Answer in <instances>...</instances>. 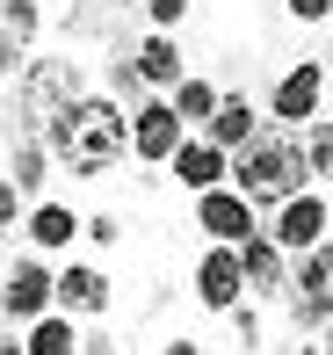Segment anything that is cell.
I'll use <instances>...</instances> for the list:
<instances>
[{
	"label": "cell",
	"instance_id": "6da1fadb",
	"mask_svg": "<svg viewBox=\"0 0 333 355\" xmlns=\"http://www.w3.org/2000/svg\"><path fill=\"white\" fill-rule=\"evenodd\" d=\"M44 145H51V159H58L66 174L102 182V174L131 153V109L109 102V94H80V102H73L51 131H44Z\"/></svg>",
	"mask_w": 333,
	"mask_h": 355
},
{
	"label": "cell",
	"instance_id": "7a4b0ae2",
	"mask_svg": "<svg viewBox=\"0 0 333 355\" xmlns=\"http://www.w3.org/2000/svg\"><path fill=\"white\" fill-rule=\"evenodd\" d=\"M232 167H225V182L240 189V196L261 211V203H282V196H297V189H312V174H305V153H297V131H253L240 153H225Z\"/></svg>",
	"mask_w": 333,
	"mask_h": 355
},
{
	"label": "cell",
	"instance_id": "3957f363",
	"mask_svg": "<svg viewBox=\"0 0 333 355\" xmlns=\"http://www.w3.org/2000/svg\"><path fill=\"white\" fill-rule=\"evenodd\" d=\"M80 58H37L22 66V94H15V116H22V138H44L73 102H80Z\"/></svg>",
	"mask_w": 333,
	"mask_h": 355
},
{
	"label": "cell",
	"instance_id": "277c9868",
	"mask_svg": "<svg viewBox=\"0 0 333 355\" xmlns=\"http://www.w3.org/2000/svg\"><path fill=\"white\" fill-rule=\"evenodd\" d=\"M290 297V327L297 334H319L333 319V247L319 239V247H305V261H297V283L282 290Z\"/></svg>",
	"mask_w": 333,
	"mask_h": 355
},
{
	"label": "cell",
	"instance_id": "5b68a950",
	"mask_svg": "<svg viewBox=\"0 0 333 355\" xmlns=\"http://www.w3.org/2000/svg\"><path fill=\"white\" fill-rule=\"evenodd\" d=\"M326 102V58H297L290 73L276 80V94H268V116L282 123V131H297V123H312Z\"/></svg>",
	"mask_w": 333,
	"mask_h": 355
},
{
	"label": "cell",
	"instance_id": "8992f818",
	"mask_svg": "<svg viewBox=\"0 0 333 355\" xmlns=\"http://www.w3.org/2000/svg\"><path fill=\"white\" fill-rule=\"evenodd\" d=\"M196 225L210 232V247H246L261 225H253V203L240 196L232 182H217V189H203L196 196Z\"/></svg>",
	"mask_w": 333,
	"mask_h": 355
},
{
	"label": "cell",
	"instance_id": "52a82bcc",
	"mask_svg": "<svg viewBox=\"0 0 333 355\" xmlns=\"http://www.w3.org/2000/svg\"><path fill=\"white\" fill-rule=\"evenodd\" d=\"M51 312V268L29 254V261H15L8 276H0V319L8 327H29V319Z\"/></svg>",
	"mask_w": 333,
	"mask_h": 355
},
{
	"label": "cell",
	"instance_id": "ba28073f",
	"mask_svg": "<svg viewBox=\"0 0 333 355\" xmlns=\"http://www.w3.org/2000/svg\"><path fill=\"white\" fill-rule=\"evenodd\" d=\"M109 304H116V283L102 276V268H58L51 276V312H66V319H102Z\"/></svg>",
	"mask_w": 333,
	"mask_h": 355
},
{
	"label": "cell",
	"instance_id": "9c48e42d",
	"mask_svg": "<svg viewBox=\"0 0 333 355\" xmlns=\"http://www.w3.org/2000/svg\"><path fill=\"white\" fill-rule=\"evenodd\" d=\"M268 239H276L282 254H305V247H319V239H326V203L312 196V189L282 196V203H276V225H268Z\"/></svg>",
	"mask_w": 333,
	"mask_h": 355
},
{
	"label": "cell",
	"instance_id": "30bf717a",
	"mask_svg": "<svg viewBox=\"0 0 333 355\" xmlns=\"http://www.w3.org/2000/svg\"><path fill=\"white\" fill-rule=\"evenodd\" d=\"M174 145H181V116H174V102H138L131 109V153L145 159V167H167Z\"/></svg>",
	"mask_w": 333,
	"mask_h": 355
},
{
	"label": "cell",
	"instance_id": "8fae6325",
	"mask_svg": "<svg viewBox=\"0 0 333 355\" xmlns=\"http://www.w3.org/2000/svg\"><path fill=\"white\" fill-rule=\"evenodd\" d=\"M196 297L210 304V312H232V304L246 297V276H240V247H210L196 261Z\"/></svg>",
	"mask_w": 333,
	"mask_h": 355
},
{
	"label": "cell",
	"instance_id": "7c38bea8",
	"mask_svg": "<svg viewBox=\"0 0 333 355\" xmlns=\"http://www.w3.org/2000/svg\"><path fill=\"white\" fill-rule=\"evenodd\" d=\"M240 276H246V297H282L290 290V261H282V247L268 232H253L240 247Z\"/></svg>",
	"mask_w": 333,
	"mask_h": 355
},
{
	"label": "cell",
	"instance_id": "4fadbf2b",
	"mask_svg": "<svg viewBox=\"0 0 333 355\" xmlns=\"http://www.w3.org/2000/svg\"><path fill=\"white\" fill-rule=\"evenodd\" d=\"M225 167H232V159L217 153L210 138H181V145H174V159H167V174H174L181 189H188V196H203V189H217V182H225Z\"/></svg>",
	"mask_w": 333,
	"mask_h": 355
},
{
	"label": "cell",
	"instance_id": "5bb4252c",
	"mask_svg": "<svg viewBox=\"0 0 333 355\" xmlns=\"http://www.w3.org/2000/svg\"><path fill=\"white\" fill-rule=\"evenodd\" d=\"M253 131H261V116H253L246 94H217V109H210V123H203V138H210L217 153H240Z\"/></svg>",
	"mask_w": 333,
	"mask_h": 355
},
{
	"label": "cell",
	"instance_id": "9a60e30c",
	"mask_svg": "<svg viewBox=\"0 0 333 355\" xmlns=\"http://www.w3.org/2000/svg\"><path fill=\"white\" fill-rule=\"evenodd\" d=\"M131 66H138V80H145V87H174V80H181V44H174L167 29H152V37L131 51Z\"/></svg>",
	"mask_w": 333,
	"mask_h": 355
},
{
	"label": "cell",
	"instance_id": "2e32d148",
	"mask_svg": "<svg viewBox=\"0 0 333 355\" xmlns=\"http://www.w3.org/2000/svg\"><path fill=\"white\" fill-rule=\"evenodd\" d=\"M29 239H37L44 254H66L73 239H80V218H73L66 203H37V211H29Z\"/></svg>",
	"mask_w": 333,
	"mask_h": 355
},
{
	"label": "cell",
	"instance_id": "e0dca14e",
	"mask_svg": "<svg viewBox=\"0 0 333 355\" xmlns=\"http://www.w3.org/2000/svg\"><path fill=\"white\" fill-rule=\"evenodd\" d=\"M22 355H80V334H73V319H66V312H44V319H29Z\"/></svg>",
	"mask_w": 333,
	"mask_h": 355
},
{
	"label": "cell",
	"instance_id": "ac0fdd59",
	"mask_svg": "<svg viewBox=\"0 0 333 355\" xmlns=\"http://www.w3.org/2000/svg\"><path fill=\"white\" fill-rule=\"evenodd\" d=\"M297 153H305V174H312V182H333V116L297 123Z\"/></svg>",
	"mask_w": 333,
	"mask_h": 355
},
{
	"label": "cell",
	"instance_id": "d6986e66",
	"mask_svg": "<svg viewBox=\"0 0 333 355\" xmlns=\"http://www.w3.org/2000/svg\"><path fill=\"white\" fill-rule=\"evenodd\" d=\"M44 167H51V145H44V138H15V153H8V182L22 189V196H29V189H44V182H51Z\"/></svg>",
	"mask_w": 333,
	"mask_h": 355
},
{
	"label": "cell",
	"instance_id": "ffe728a7",
	"mask_svg": "<svg viewBox=\"0 0 333 355\" xmlns=\"http://www.w3.org/2000/svg\"><path fill=\"white\" fill-rule=\"evenodd\" d=\"M210 109H217V87H210V80H196V73L174 80V116H181V131H188V123H210Z\"/></svg>",
	"mask_w": 333,
	"mask_h": 355
},
{
	"label": "cell",
	"instance_id": "44dd1931",
	"mask_svg": "<svg viewBox=\"0 0 333 355\" xmlns=\"http://www.w3.org/2000/svg\"><path fill=\"white\" fill-rule=\"evenodd\" d=\"M37 29H44L37 0H0V37H8L15 51H29V44H37Z\"/></svg>",
	"mask_w": 333,
	"mask_h": 355
},
{
	"label": "cell",
	"instance_id": "7402d4cb",
	"mask_svg": "<svg viewBox=\"0 0 333 355\" xmlns=\"http://www.w3.org/2000/svg\"><path fill=\"white\" fill-rule=\"evenodd\" d=\"M15 225H22V189H15L8 174H0V239H8Z\"/></svg>",
	"mask_w": 333,
	"mask_h": 355
},
{
	"label": "cell",
	"instance_id": "603a6c76",
	"mask_svg": "<svg viewBox=\"0 0 333 355\" xmlns=\"http://www.w3.org/2000/svg\"><path fill=\"white\" fill-rule=\"evenodd\" d=\"M109 80H116V94H123V102H138V94H145V80H138V66H131V51H123L116 66H109Z\"/></svg>",
	"mask_w": 333,
	"mask_h": 355
},
{
	"label": "cell",
	"instance_id": "cb8c5ba5",
	"mask_svg": "<svg viewBox=\"0 0 333 355\" xmlns=\"http://www.w3.org/2000/svg\"><path fill=\"white\" fill-rule=\"evenodd\" d=\"M80 232L94 239V247H116V239H123V218H109V211L102 218H80Z\"/></svg>",
	"mask_w": 333,
	"mask_h": 355
},
{
	"label": "cell",
	"instance_id": "d4e9b609",
	"mask_svg": "<svg viewBox=\"0 0 333 355\" xmlns=\"http://www.w3.org/2000/svg\"><path fill=\"white\" fill-rule=\"evenodd\" d=\"M232 334H240V348H253V341H261V319H253L246 304H232Z\"/></svg>",
	"mask_w": 333,
	"mask_h": 355
},
{
	"label": "cell",
	"instance_id": "484cf974",
	"mask_svg": "<svg viewBox=\"0 0 333 355\" xmlns=\"http://www.w3.org/2000/svg\"><path fill=\"white\" fill-rule=\"evenodd\" d=\"M145 15H152V22H160V29H174V22H181V15H188V0H145Z\"/></svg>",
	"mask_w": 333,
	"mask_h": 355
},
{
	"label": "cell",
	"instance_id": "4316f807",
	"mask_svg": "<svg viewBox=\"0 0 333 355\" xmlns=\"http://www.w3.org/2000/svg\"><path fill=\"white\" fill-rule=\"evenodd\" d=\"M282 8H290L297 22H326V15H333V0H282Z\"/></svg>",
	"mask_w": 333,
	"mask_h": 355
},
{
	"label": "cell",
	"instance_id": "83f0119b",
	"mask_svg": "<svg viewBox=\"0 0 333 355\" xmlns=\"http://www.w3.org/2000/svg\"><path fill=\"white\" fill-rule=\"evenodd\" d=\"M22 58H29V51H15V44L0 37V80H8V73H22Z\"/></svg>",
	"mask_w": 333,
	"mask_h": 355
},
{
	"label": "cell",
	"instance_id": "f1b7e54d",
	"mask_svg": "<svg viewBox=\"0 0 333 355\" xmlns=\"http://www.w3.org/2000/svg\"><path fill=\"white\" fill-rule=\"evenodd\" d=\"M80 355H123L116 341H80Z\"/></svg>",
	"mask_w": 333,
	"mask_h": 355
},
{
	"label": "cell",
	"instance_id": "f546056e",
	"mask_svg": "<svg viewBox=\"0 0 333 355\" xmlns=\"http://www.w3.org/2000/svg\"><path fill=\"white\" fill-rule=\"evenodd\" d=\"M160 355H203V348H196V341H167Z\"/></svg>",
	"mask_w": 333,
	"mask_h": 355
},
{
	"label": "cell",
	"instance_id": "4dcf8cb0",
	"mask_svg": "<svg viewBox=\"0 0 333 355\" xmlns=\"http://www.w3.org/2000/svg\"><path fill=\"white\" fill-rule=\"evenodd\" d=\"M102 8H138V0H102Z\"/></svg>",
	"mask_w": 333,
	"mask_h": 355
},
{
	"label": "cell",
	"instance_id": "1f68e13d",
	"mask_svg": "<svg viewBox=\"0 0 333 355\" xmlns=\"http://www.w3.org/2000/svg\"><path fill=\"white\" fill-rule=\"evenodd\" d=\"M0 355H22V348H15V341H0Z\"/></svg>",
	"mask_w": 333,
	"mask_h": 355
},
{
	"label": "cell",
	"instance_id": "d6a6232c",
	"mask_svg": "<svg viewBox=\"0 0 333 355\" xmlns=\"http://www.w3.org/2000/svg\"><path fill=\"white\" fill-rule=\"evenodd\" d=\"M326 355H333V319H326Z\"/></svg>",
	"mask_w": 333,
	"mask_h": 355
}]
</instances>
